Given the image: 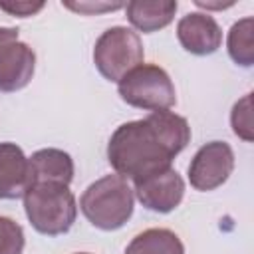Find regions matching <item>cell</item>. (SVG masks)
Masks as SVG:
<instances>
[{
	"label": "cell",
	"mask_w": 254,
	"mask_h": 254,
	"mask_svg": "<svg viewBox=\"0 0 254 254\" xmlns=\"http://www.w3.org/2000/svg\"><path fill=\"white\" fill-rule=\"evenodd\" d=\"M121 99L137 109L163 111L177 103V91L171 75L157 64H141L117 81Z\"/></svg>",
	"instance_id": "cell-4"
},
{
	"label": "cell",
	"mask_w": 254,
	"mask_h": 254,
	"mask_svg": "<svg viewBox=\"0 0 254 254\" xmlns=\"http://www.w3.org/2000/svg\"><path fill=\"white\" fill-rule=\"evenodd\" d=\"M177 38L185 52L192 56H210L222 44V30L210 14L189 12L177 24Z\"/></svg>",
	"instance_id": "cell-8"
},
{
	"label": "cell",
	"mask_w": 254,
	"mask_h": 254,
	"mask_svg": "<svg viewBox=\"0 0 254 254\" xmlns=\"http://www.w3.org/2000/svg\"><path fill=\"white\" fill-rule=\"evenodd\" d=\"M18 34L20 30L18 28H12V26H0V50L12 42L18 40Z\"/></svg>",
	"instance_id": "cell-19"
},
{
	"label": "cell",
	"mask_w": 254,
	"mask_h": 254,
	"mask_svg": "<svg viewBox=\"0 0 254 254\" xmlns=\"http://www.w3.org/2000/svg\"><path fill=\"white\" fill-rule=\"evenodd\" d=\"M30 187L28 157L16 143H0V198H22Z\"/></svg>",
	"instance_id": "cell-10"
},
{
	"label": "cell",
	"mask_w": 254,
	"mask_h": 254,
	"mask_svg": "<svg viewBox=\"0 0 254 254\" xmlns=\"http://www.w3.org/2000/svg\"><path fill=\"white\" fill-rule=\"evenodd\" d=\"M133 194L137 196V200L151 212H159V214H167L173 212L185 196V181L183 177L173 169H163L157 171L137 183Z\"/></svg>",
	"instance_id": "cell-7"
},
{
	"label": "cell",
	"mask_w": 254,
	"mask_h": 254,
	"mask_svg": "<svg viewBox=\"0 0 254 254\" xmlns=\"http://www.w3.org/2000/svg\"><path fill=\"white\" fill-rule=\"evenodd\" d=\"M46 4L44 2H0V10L8 12L10 16L18 18H30L38 14Z\"/></svg>",
	"instance_id": "cell-17"
},
{
	"label": "cell",
	"mask_w": 254,
	"mask_h": 254,
	"mask_svg": "<svg viewBox=\"0 0 254 254\" xmlns=\"http://www.w3.org/2000/svg\"><path fill=\"white\" fill-rule=\"evenodd\" d=\"M125 254H185V246L169 228H147L129 242Z\"/></svg>",
	"instance_id": "cell-13"
},
{
	"label": "cell",
	"mask_w": 254,
	"mask_h": 254,
	"mask_svg": "<svg viewBox=\"0 0 254 254\" xmlns=\"http://www.w3.org/2000/svg\"><path fill=\"white\" fill-rule=\"evenodd\" d=\"M65 8L69 10H75V12H81V14H99V12H109V10H119V8H125V4H93V2H62Z\"/></svg>",
	"instance_id": "cell-18"
},
{
	"label": "cell",
	"mask_w": 254,
	"mask_h": 254,
	"mask_svg": "<svg viewBox=\"0 0 254 254\" xmlns=\"http://www.w3.org/2000/svg\"><path fill=\"white\" fill-rule=\"evenodd\" d=\"M228 56L236 65L252 67L254 64V18L246 16L232 24L226 38Z\"/></svg>",
	"instance_id": "cell-14"
},
{
	"label": "cell",
	"mask_w": 254,
	"mask_h": 254,
	"mask_svg": "<svg viewBox=\"0 0 254 254\" xmlns=\"http://www.w3.org/2000/svg\"><path fill=\"white\" fill-rule=\"evenodd\" d=\"M26 246L24 228L8 218L0 216V254H22Z\"/></svg>",
	"instance_id": "cell-16"
},
{
	"label": "cell",
	"mask_w": 254,
	"mask_h": 254,
	"mask_svg": "<svg viewBox=\"0 0 254 254\" xmlns=\"http://www.w3.org/2000/svg\"><path fill=\"white\" fill-rule=\"evenodd\" d=\"M143 58V42L139 34L127 26L107 28L93 46V64L109 81H119L133 67L141 65Z\"/></svg>",
	"instance_id": "cell-5"
},
{
	"label": "cell",
	"mask_w": 254,
	"mask_h": 254,
	"mask_svg": "<svg viewBox=\"0 0 254 254\" xmlns=\"http://www.w3.org/2000/svg\"><path fill=\"white\" fill-rule=\"evenodd\" d=\"M36 71V54L26 42H12L0 50V91L14 93L24 89Z\"/></svg>",
	"instance_id": "cell-9"
},
{
	"label": "cell",
	"mask_w": 254,
	"mask_h": 254,
	"mask_svg": "<svg viewBox=\"0 0 254 254\" xmlns=\"http://www.w3.org/2000/svg\"><path fill=\"white\" fill-rule=\"evenodd\" d=\"M190 143V127L175 111H151L145 119L119 125L107 143L113 171L133 183L169 169L173 159Z\"/></svg>",
	"instance_id": "cell-1"
},
{
	"label": "cell",
	"mask_w": 254,
	"mask_h": 254,
	"mask_svg": "<svg viewBox=\"0 0 254 254\" xmlns=\"http://www.w3.org/2000/svg\"><path fill=\"white\" fill-rule=\"evenodd\" d=\"M22 198L30 224L44 236H60L69 232L77 218L75 196L65 185H32Z\"/></svg>",
	"instance_id": "cell-3"
},
{
	"label": "cell",
	"mask_w": 254,
	"mask_h": 254,
	"mask_svg": "<svg viewBox=\"0 0 254 254\" xmlns=\"http://www.w3.org/2000/svg\"><path fill=\"white\" fill-rule=\"evenodd\" d=\"M75 254H89V252H75Z\"/></svg>",
	"instance_id": "cell-20"
},
{
	"label": "cell",
	"mask_w": 254,
	"mask_h": 254,
	"mask_svg": "<svg viewBox=\"0 0 254 254\" xmlns=\"http://www.w3.org/2000/svg\"><path fill=\"white\" fill-rule=\"evenodd\" d=\"M230 125L236 137H240L242 141L250 143L254 139L252 133V93H246L242 99H238L232 105L230 111Z\"/></svg>",
	"instance_id": "cell-15"
},
{
	"label": "cell",
	"mask_w": 254,
	"mask_h": 254,
	"mask_svg": "<svg viewBox=\"0 0 254 254\" xmlns=\"http://www.w3.org/2000/svg\"><path fill=\"white\" fill-rule=\"evenodd\" d=\"M234 171V151L224 141L202 145L189 165V183L200 192L222 187Z\"/></svg>",
	"instance_id": "cell-6"
},
{
	"label": "cell",
	"mask_w": 254,
	"mask_h": 254,
	"mask_svg": "<svg viewBox=\"0 0 254 254\" xmlns=\"http://www.w3.org/2000/svg\"><path fill=\"white\" fill-rule=\"evenodd\" d=\"M177 8L179 4L175 0H131L125 4V14L135 30L153 34L173 22Z\"/></svg>",
	"instance_id": "cell-12"
},
{
	"label": "cell",
	"mask_w": 254,
	"mask_h": 254,
	"mask_svg": "<svg viewBox=\"0 0 254 254\" xmlns=\"http://www.w3.org/2000/svg\"><path fill=\"white\" fill-rule=\"evenodd\" d=\"M79 208L91 226L111 232L119 230L133 216L135 194L127 179L105 175L93 181L79 198Z\"/></svg>",
	"instance_id": "cell-2"
},
{
	"label": "cell",
	"mask_w": 254,
	"mask_h": 254,
	"mask_svg": "<svg viewBox=\"0 0 254 254\" xmlns=\"http://www.w3.org/2000/svg\"><path fill=\"white\" fill-rule=\"evenodd\" d=\"M28 169H30V187L40 183H56L69 187L75 173L71 155L56 147H48L32 153V157H28Z\"/></svg>",
	"instance_id": "cell-11"
}]
</instances>
